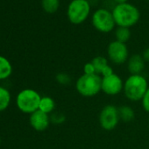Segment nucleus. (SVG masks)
Wrapping results in <instances>:
<instances>
[{"label": "nucleus", "mask_w": 149, "mask_h": 149, "mask_svg": "<svg viewBox=\"0 0 149 149\" xmlns=\"http://www.w3.org/2000/svg\"><path fill=\"white\" fill-rule=\"evenodd\" d=\"M76 89L83 97H95L102 91V77L97 74H84L77 79Z\"/></svg>", "instance_id": "3"}, {"label": "nucleus", "mask_w": 149, "mask_h": 149, "mask_svg": "<svg viewBox=\"0 0 149 149\" xmlns=\"http://www.w3.org/2000/svg\"><path fill=\"white\" fill-rule=\"evenodd\" d=\"M41 6L47 13H55L60 7V0H41Z\"/></svg>", "instance_id": "16"}, {"label": "nucleus", "mask_w": 149, "mask_h": 149, "mask_svg": "<svg viewBox=\"0 0 149 149\" xmlns=\"http://www.w3.org/2000/svg\"><path fill=\"white\" fill-rule=\"evenodd\" d=\"M50 122V116L40 110L33 112L29 117L30 125L37 132H43L47 130Z\"/></svg>", "instance_id": "10"}, {"label": "nucleus", "mask_w": 149, "mask_h": 149, "mask_svg": "<svg viewBox=\"0 0 149 149\" xmlns=\"http://www.w3.org/2000/svg\"><path fill=\"white\" fill-rule=\"evenodd\" d=\"M84 74H97L96 73V69L92 64V62H87L84 67Z\"/></svg>", "instance_id": "22"}, {"label": "nucleus", "mask_w": 149, "mask_h": 149, "mask_svg": "<svg viewBox=\"0 0 149 149\" xmlns=\"http://www.w3.org/2000/svg\"><path fill=\"white\" fill-rule=\"evenodd\" d=\"M91 23L96 30L103 33H111L116 26L111 11L104 7L98 8L93 13Z\"/></svg>", "instance_id": "6"}, {"label": "nucleus", "mask_w": 149, "mask_h": 149, "mask_svg": "<svg viewBox=\"0 0 149 149\" xmlns=\"http://www.w3.org/2000/svg\"><path fill=\"white\" fill-rule=\"evenodd\" d=\"M91 62L96 69V73L99 76H101L102 72L109 66L107 59L104 56H96L92 59Z\"/></svg>", "instance_id": "17"}, {"label": "nucleus", "mask_w": 149, "mask_h": 149, "mask_svg": "<svg viewBox=\"0 0 149 149\" xmlns=\"http://www.w3.org/2000/svg\"><path fill=\"white\" fill-rule=\"evenodd\" d=\"M145 63L142 55L140 54H132L129 57L127 61V68L131 74H141L142 71L145 68Z\"/></svg>", "instance_id": "11"}, {"label": "nucleus", "mask_w": 149, "mask_h": 149, "mask_svg": "<svg viewBox=\"0 0 149 149\" xmlns=\"http://www.w3.org/2000/svg\"><path fill=\"white\" fill-rule=\"evenodd\" d=\"M41 97L38 91L33 89L22 90L16 97V105L18 109L26 114H32L39 110Z\"/></svg>", "instance_id": "5"}, {"label": "nucleus", "mask_w": 149, "mask_h": 149, "mask_svg": "<svg viewBox=\"0 0 149 149\" xmlns=\"http://www.w3.org/2000/svg\"><path fill=\"white\" fill-rule=\"evenodd\" d=\"M148 89L147 80L142 74H131L124 83L125 96L130 101H141Z\"/></svg>", "instance_id": "2"}, {"label": "nucleus", "mask_w": 149, "mask_h": 149, "mask_svg": "<svg viewBox=\"0 0 149 149\" xmlns=\"http://www.w3.org/2000/svg\"><path fill=\"white\" fill-rule=\"evenodd\" d=\"M142 57L146 62H149V47L146 48L142 54Z\"/></svg>", "instance_id": "23"}, {"label": "nucleus", "mask_w": 149, "mask_h": 149, "mask_svg": "<svg viewBox=\"0 0 149 149\" xmlns=\"http://www.w3.org/2000/svg\"><path fill=\"white\" fill-rule=\"evenodd\" d=\"M115 37H116V40L122 43H126L131 38L130 28L118 26V28L115 31Z\"/></svg>", "instance_id": "18"}, {"label": "nucleus", "mask_w": 149, "mask_h": 149, "mask_svg": "<svg viewBox=\"0 0 149 149\" xmlns=\"http://www.w3.org/2000/svg\"><path fill=\"white\" fill-rule=\"evenodd\" d=\"M54 109H55V102L52 97H41V99L40 102V106H39L40 111L49 115L54 112Z\"/></svg>", "instance_id": "13"}, {"label": "nucleus", "mask_w": 149, "mask_h": 149, "mask_svg": "<svg viewBox=\"0 0 149 149\" xmlns=\"http://www.w3.org/2000/svg\"><path fill=\"white\" fill-rule=\"evenodd\" d=\"M148 1H149V0H148Z\"/></svg>", "instance_id": "26"}, {"label": "nucleus", "mask_w": 149, "mask_h": 149, "mask_svg": "<svg viewBox=\"0 0 149 149\" xmlns=\"http://www.w3.org/2000/svg\"><path fill=\"white\" fill-rule=\"evenodd\" d=\"M91 10L89 0H71L67 8L68 19L73 25H80L89 18Z\"/></svg>", "instance_id": "4"}, {"label": "nucleus", "mask_w": 149, "mask_h": 149, "mask_svg": "<svg viewBox=\"0 0 149 149\" xmlns=\"http://www.w3.org/2000/svg\"><path fill=\"white\" fill-rule=\"evenodd\" d=\"M124 89V83L119 76L113 73L106 77H102V91L109 96H116Z\"/></svg>", "instance_id": "9"}, {"label": "nucleus", "mask_w": 149, "mask_h": 149, "mask_svg": "<svg viewBox=\"0 0 149 149\" xmlns=\"http://www.w3.org/2000/svg\"><path fill=\"white\" fill-rule=\"evenodd\" d=\"M141 101H142V106H143L144 110L149 113V87Z\"/></svg>", "instance_id": "21"}, {"label": "nucleus", "mask_w": 149, "mask_h": 149, "mask_svg": "<svg viewBox=\"0 0 149 149\" xmlns=\"http://www.w3.org/2000/svg\"><path fill=\"white\" fill-rule=\"evenodd\" d=\"M11 100L12 97L10 91L6 88L0 86V112L6 111L9 107Z\"/></svg>", "instance_id": "14"}, {"label": "nucleus", "mask_w": 149, "mask_h": 149, "mask_svg": "<svg viewBox=\"0 0 149 149\" xmlns=\"http://www.w3.org/2000/svg\"><path fill=\"white\" fill-rule=\"evenodd\" d=\"M0 143H1V139H0Z\"/></svg>", "instance_id": "25"}, {"label": "nucleus", "mask_w": 149, "mask_h": 149, "mask_svg": "<svg viewBox=\"0 0 149 149\" xmlns=\"http://www.w3.org/2000/svg\"><path fill=\"white\" fill-rule=\"evenodd\" d=\"M116 26L130 28L135 26L140 19L139 10L131 3L116 5L111 10Z\"/></svg>", "instance_id": "1"}, {"label": "nucleus", "mask_w": 149, "mask_h": 149, "mask_svg": "<svg viewBox=\"0 0 149 149\" xmlns=\"http://www.w3.org/2000/svg\"><path fill=\"white\" fill-rule=\"evenodd\" d=\"M118 113L119 118L123 122H131L135 117V112L133 109L128 105H122L121 107H119Z\"/></svg>", "instance_id": "15"}, {"label": "nucleus", "mask_w": 149, "mask_h": 149, "mask_svg": "<svg viewBox=\"0 0 149 149\" xmlns=\"http://www.w3.org/2000/svg\"><path fill=\"white\" fill-rule=\"evenodd\" d=\"M50 121L54 124H61L65 121V117L60 112H54L50 116Z\"/></svg>", "instance_id": "20"}, {"label": "nucleus", "mask_w": 149, "mask_h": 149, "mask_svg": "<svg viewBox=\"0 0 149 149\" xmlns=\"http://www.w3.org/2000/svg\"><path fill=\"white\" fill-rule=\"evenodd\" d=\"M55 79L61 85H68L71 82V77L66 73H59L56 76Z\"/></svg>", "instance_id": "19"}, {"label": "nucleus", "mask_w": 149, "mask_h": 149, "mask_svg": "<svg viewBox=\"0 0 149 149\" xmlns=\"http://www.w3.org/2000/svg\"><path fill=\"white\" fill-rule=\"evenodd\" d=\"M120 121L118 108L113 104L105 105L99 113V124L104 130L111 131Z\"/></svg>", "instance_id": "7"}, {"label": "nucleus", "mask_w": 149, "mask_h": 149, "mask_svg": "<svg viewBox=\"0 0 149 149\" xmlns=\"http://www.w3.org/2000/svg\"><path fill=\"white\" fill-rule=\"evenodd\" d=\"M112 1H113L116 5H118V4L127 3V2H128V0H112Z\"/></svg>", "instance_id": "24"}, {"label": "nucleus", "mask_w": 149, "mask_h": 149, "mask_svg": "<svg viewBox=\"0 0 149 149\" xmlns=\"http://www.w3.org/2000/svg\"><path fill=\"white\" fill-rule=\"evenodd\" d=\"M13 66L10 61L5 56L0 55V80H6L11 77Z\"/></svg>", "instance_id": "12"}, {"label": "nucleus", "mask_w": 149, "mask_h": 149, "mask_svg": "<svg viewBox=\"0 0 149 149\" xmlns=\"http://www.w3.org/2000/svg\"><path fill=\"white\" fill-rule=\"evenodd\" d=\"M107 55L112 63L116 65L124 64L129 59L128 47L125 43L113 40L107 47Z\"/></svg>", "instance_id": "8"}]
</instances>
